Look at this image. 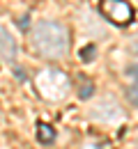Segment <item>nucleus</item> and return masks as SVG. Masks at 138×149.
I'll list each match as a JSON object with an SVG mask.
<instances>
[{
    "label": "nucleus",
    "instance_id": "1",
    "mask_svg": "<svg viewBox=\"0 0 138 149\" xmlns=\"http://www.w3.org/2000/svg\"><path fill=\"white\" fill-rule=\"evenodd\" d=\"M32 46L46 60H60L69 51V30L58 21H39L32 30Z\"/></svg>",
    "mask_w": 138,
    "mask_h": 149
},
{
    "label": "nucleus",
    "instance_id": "2",
    "mask_svg": "<svg viewBox=\"0 0 138 149\" xmlns=\"http://www.w3.org/2000/svg\"><path fill=\"white\" fill-rule=\"evenodd\" d=\"M35 85L41 92V96L51 99V101H58L62 99L67 90H69V78L64 76V71H58V69H46L41 71L37 78H35Z\"/></svg>",
    "mask_w": 138,
    "mask_h": 149
},
{
    "label": "nucleus",
    "instance_id": "3",
    "mask_svg": "<svg viewBox=\"0 0 138 149\" xmlns=\"http://www.w3.org/2000/svg\"><path fill=\"white\" fill-rule=\"evenodd\" d=\"M101 14L115 25H129L134 19V9L127 0H101Z\"/></svg>",
    "mask_w": 138,
    "mask_h": 149
},
{
    "label": "nucleus",
    "instance_id": "4",
    "mask_svg": "<svg viewBox=\"0 0 138 149\" xmlns=\"http://www.w3.org/2000/svg\"><path fill=\"white\" fill-rule=\"evenodd\" d=\"M19 53V46H16V39L9 35L7 28H0V55L5 57L7 62H14Z\"/></svg>",
    "mask_w": 138,
    "mask_h": 149
},
{
    "label": "nucleus",
    "instance_id": "5",
    "mask_svg": "<svg viewBox=\"0 0 138 149\" xmlns=\"http://www.w3.org/2000/svg\"><path fill=\"white\" fill-rule=\"evenodd\" d=\"M111 108H115V103L113 101H106V103H99L95 112H92V117L95 119H101V122H113V119H118L122 112H108Z\"/></svg>",
    "mask_w": 138,
    "mask_h": 149
},
{
    "label": "nucleus",
    "instance_id": "6",
    "mask_svg": "<svg viewBox=\"0 0 138 149\" xmlns=\"http://www.w3.org/2000/svg\"><path fill=\"white\" fill-rule=\"evenodd\" d=\"M37 138H39L41 145H51L53 140H55V129L51 126V124H37Z\"/></svg>",
    "mask_w": 138,
    "mask_h": 149
},
{
    "label": "nucleus",
    "instance_id": "7",
    "mask_svg": "<svg viewBox=\"0 0 138 149\" xmlns=\"http://www.w3.org/2000/svg\"><path fill=\"white\" fill-rule=\"evenodd\" d=\"M131 78H134V85L129 87V101H131V106H136L138 108V67H134L131 69Z\"/></svg>",
    "mask_w": 138,
    "mask_h": 149
},
{
    "label": "nucleus",
    "instance_id": "8",
    "mask_svg": "<svg viewBox=\"0 0 138 149\" xmlns=\"http://www.w3.org/2000/svg\"><path fill=\"white\" fill-rule=\"evenodd\" d=\"M95 53H97V48H95L92 44H88L85 48H81V53H78L81 62H92V60H95Z\"/></svg>",
    "mask_w": 138,
    "mask_h": 149
},
{
    "label": "nucleus",
    "instance_id": "9",
    "mask_svg": "<svg viewBox=\"0 0 138 149\" xmlns=\"http://www.w3.org/2000/svg\"><path fill=\"white\" fill-rule=\"evenodd\" d=\"M78 96H81V99H90V96H92V83L81 85V87H78Z\"/></svg>",
    "mask_w": 138,
    "mask_h": 149
},
{
    "label": "nucleus",
    "instance_id": "10",
    "mask_svg": "<svg viewBox=\"0 0 138 149\" xmlns=\"http://www.w3.org/2000/svg\"><path fill=\"white\" fill-rule=\"evenodd\" d=\"M83 149H101V147H97V145H83Z\"/></svg>",
    "mask_w": 138,
    "mask_h": 149
}]
</instances>
